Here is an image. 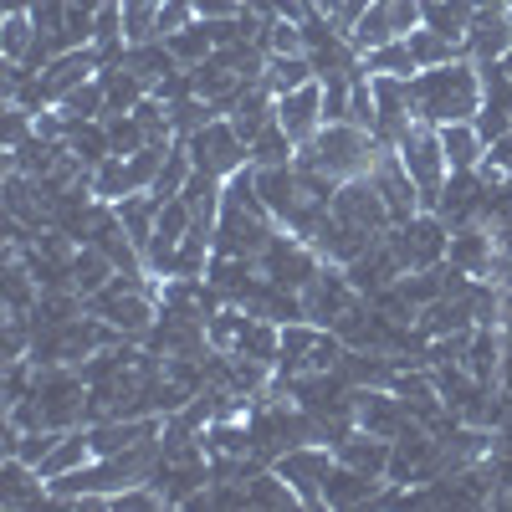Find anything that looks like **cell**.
<instances>
[{
	"label": "cell",
	"mask_w": 512,
	"mask_h": 512,
	"mask_svg": "<svg viewBox=\"0 0 512 512\" xmlns=\"http://www.w3.org/2000/svg\"><path fill=\"white\" fill-rule=\"evenodd\" d=\"M123 67H134V72L149 82V93H154L164 77H175V72H180V57L169 52V41H144V47H128Z\"/></svg>",
	"instance_id": "25"
},
{
	"label": "cell",
	"mask_w": 512,
	"mask_h": 512,
	"mask_svg": "<svg viewBox=\"0 0 512 512\" xmlns=\"http://www.w3.org/2000/svg\"><path fill=\"white\" fill-rule=\"evenodd\" d=\"M113 256L103 251V246H77V256H72V287L82 292V297H93V292H103L108 282H113Z\"/></svg>",
	"instance_id": "24"
},
{
	"label": "cell",
	"mask_w": 512,
	"mask_h": 512,
	"mask_svg": "<svg viewBox=\"0 0 512 512\" xmlns=\"http://www.w3.org/2000/svg\"><path fill=\"white\" fill-rule=\"evenodd\" d=\"M379 149H384V144L369 134V128H359V123H323L318 139L297 149V164H313V169H323L328 180L344 185V180L369 175L374 159H379Z\"/></svg>",
	"instance_id": "2"
},
{
	"label": "cell",
	"mask_w": 512,
	"mask_h": 512,
	"mask_svg": "<svg viewBox=\"0 0 512 512\" xmlns=\"http://www.w3.org/2000/svg\"><path fill=\"white\" fill-rule=\"evenodd\" d=\"M410 420H415L410 405L390 390V384H354V425H359V431L395 441Z\"/></svg>",
	"instance_id": "9"
},
{
	"label": "cell",
	"mask_w": 512,
	"mask_h": 512,
	"mask_svg": "<svg viewBox=\"0 0 512 512\" xmlns=\"http://www.w3.org/2000/svg\"><path fill=\"white\" fill-rule=\"evenodd\" d=\"M405 41H410V52H415V67H420V72H425V67H446V62L466 57L461 41H451V36H441V31H431V26H415Z\"/></svg>",
	"instance_id": "29"
},
{
	"label": "cell",
	"mask_w": 512,
	"mask_h": 512,
	"mask_svg": "<svg viewBox=\"0 0 512 512\" xmlns=\"http://www.w3.org/2000/svg\"><path fill=\"white\" fill-rule=\"evenodd\" d=\"M98 72H103V52H98V47H72V52H57L36 77H41V93H47V103H62L72 88L93 82Z\"/></svg>",
	"instance_id": "12"
},
{
	"label": "cell",
	"mask_w": 512,
	"mask_h": 512,
	"mask_svg": "<svg viewBox=\"0 0 512 512\" xmlns=\"http://www.w3.org/2000/svg\"><path fill=\"white\" fill-rule=\"evenodd\" d=\"M313 77H318V67H313V57H308V52H297V57H267V72H262V82H267L272 93L308 88Z\"/></svg>",
	"instance_id": "31"
},
{
	"label": "cell",
	"mask_w": 512,
	"mask_h": 512,
	"mask_svg": "<svg viewBox=\"0 0 512 512\" xmlns=\"http://www.w3.org/2000/svg\"><path fill=\"white\" fill-rule=\"evenodd\" d=\"M231 128H236V134L251 144L256 134H262V128L267 123H277V93L267 88V82H246V88H241V98L231 103Z\"/></svg>",
	"instance_id": "16"
},
{
	"label": "cell",
	"mask_w": 512,
	"mask_h": 512,
	"mask_svg": "<svg viewBox=\"0 0 512 512\" xmlns=\"http://www.w3.org/2000/svg\"><path fill=\"white\" fill-rule=\"evenodd\" d=\"M354 303H359V287L349 282V267H338V262H323L318 277L303 287V318L318 328H333Z\"/></svg>",
	"instance_id": "7"
},
{
	"label": "cell",
	"mask_w": 512,
	"mask_h": 512,
	"mask_svg": "<svg viewBox=\"0 0 512 512\" xmlns=\"http://www.w3.org/2000/svg\"><path fill=\"white\" fill-rule=\"evenodd\" d=\"M384 241H390V251L400 256L405 272H425V267H441L446 251H451V221L441 216V210H420V216L400 221L384 231Z\"/></svg>",
	"instance_id": "4"
},
{
	"label": "cell",
	"mask_w": 512,
	"mask_h": 512,
	"mask_svg": "<svg viewBox=\"0 0 512 512\" xmlns=\"http://www.w3.org/2000/svg\"><path fill=\"white\" fill-rule=\"evenodd\" d=\"M185 144H190L195 169H210V175H221V180H231L236 169L251 164V144L231 128V118H210L200 134H190Z\"/></svg>",
	"instance_id": "6"
},
{
	"label": "cell",
	"mask_w": 512,
	"mask_h": 512,
	"mask_svg": "<svg viewBox=\"0 0 512 512\" xmlns=\"http://www.w3.org/2000/svg\"><path fill=\"white\" fill-rule=\"evenodd\" d=\"M256 195L267 200V210L277 221H287L292 210H297V200H303V190H297V159L292 164H262L256 169Z\"/></svg>",
	"instance_id": "18"
},
{
	"label": "cell",
	"mask_w": 512,
	"mask_h": 512,
	"mask_svg": "<svg viewBox=\"0 0 512 512\" xmlns=\"http://www.w3.org/2000/svg\"><path fill=\"white\" fill-rule=\"evenodd\" d=\"M190 6H195L200 21H221V16H236L241 11V0H190Z\"/></svg>",
	"instance_id": "41"
},
{
	"label": "cell",
	"mask_w": 512,
	"mask_h": 512,
	"mask_svg": "<svg viewBox=\"0 0 512 512\" xmlns=\"http://www.w3.org/2000/svg\"><path fill=\"white\" fill-rule=\"evenodd\" d=\"M67 149L82 159V164H103L108 154H113V139H108V123L103 118H88V123H72L67 128Z\"/></svg>",
	"instance_id": "30"
},
{
	"label": "cell",
	"mask_w": 512,
	"mask_h": 512,
	"mask_svg": "<svg viewBox=\"0 0 512 512\" xmlns=\"http://www.w3.org/2000/svg\"><path fill=\"white\" fill-rule=\"evenodd\" d=\"M384 41H395V21H390V0H374V6L359 16V26L349 31V47L359 57H369L374 47H384Z\"/></svg>",
	"instance_id": "28"
},
{
	"label": "cell",
	"mask_w": 512,
	"mask_h": 512,
	"mask_svg": "<svg viewBox=\"0 0 512 512\" xmlns=\"http://www.w3.org/2000/svg\"><path fill=\"white\" fill-rule=\"evenodd\" d=\"M420 16H425L431 31H441V36H451V41L466 47V31H472V21H477V0H420Z\"/></svg>",
	"instance_id": "23"
},
{
	"label": "cell",
	"mask_w": 512,
	"mask_h": 512,
	"mask_svg": "<svg viewBox=\"0 0 512 512\" xmlns=\"http://www.w3.org/2000/svg\"><path fill=\"white\" fill-rule=\"evenodd\" d=\"M390 446L395 441H384V436H369V431H354L338 441L333 451H338V461H349V466H359V472H369V477H384L390 472Z\"/></svg>",
	"instance_id": "22"
},
{
	"label": "cell",
	"mask_w": 512,
	"mask_h": 512,
	"mask_svg": "<svg viewBox=\"0 0 512 512\" xmlns=\"http://www.w3.org/2000/svg\"><path fill=\"white\" fill-rule=\"evenodd\" d=\"M297 159V144H292V134L282 123H267L262 134L251 139V164L262 169V164H292Z\"/></svg>",
	"instance_id": "38"
},
{
	"label": "cell",
	"mask_w": 512,
	"mask_h": 512,
	"mask_svg": "<svg viewBox=\"0 0 512 512\" xmlns=\"http://www.w3.org/2000/svg\"><path fill=\"white\" fill-rule=\"evenodd\" d=\"M190 175H195V159H190V144L185 139H175V144H169L164 149V164H159V175H154V195L159 200H175L185 185H190Z\"/></svg>",
	"instance_id": "27"
},
{
	"label": "cell",
	"mask_w": 512,
	"mask_h": 512,
	"mask_svg": "<svg viewBox=\"0 0 512 512\" xmlns=\"http://www.w3.org/2000/svg\"><path fill=\"white\" fill-rule=\"evenodd\" d=\"M512 52V16L507 11H477L466 31V57L472 62H502Z\"/></svg>",
	"instance_id": "17"
},
{
	"label": "cell",
	"mask_w": 512,
	"mask_h": 512,
	"mask_svg": "<svg viewBox=\"0 0 512 512\" xmlns=\"http://www.w3.org/2000/svg\"><path fill=\"white\" fill-rule=\"evenodd\" d=\"M6 11H31V0H6Z\"/></svg>",
	"instance_id": "42"
},
{
	"label": "cell",
	"mask_w": 512,
	"mask_h": 512,
	"mask_svg": "<svg viewBox=\"0 0 512 512\" xmlns=\"http://www.w3.org/2000/svg\"><path fill=\"white\" fill-rule=\"evenodd\" d=\"M369 180H374V190L384 195V205H390L395 226L425 210V205H420V190H415V180H410V169H405V159H400L395 149H379V159H374V169H369Z\"/></svg>",
	"instance_id": "11"
},
{
	"label": "cell",
	"mask_w": 512,
	"mask_h": 512,
	"mask_svg": "<svg viewBox=\"0 0 512 512\" xmlns=\"http://www.w3.org/2000/svg\"><path fill=\"white\" fill-rule=\"evenodd\" d=\"M267 57H297L308 52V36H303V21H287V16H272L267 21V36H262Z\"/></svg>",
	"instance_id": "39"
},
{
	"label": "cell",
	"mask_w": 512,
	"mask_h": 512,
	"mask_svg": "<svg viewBox=\"0 0 512 512\" xmlns=\"http://www.w3.org/2000/svg\"><path fill=\"white\" fill-rule=\"evenodd\" d=\"M492 256H497L492 226H482V221H466V226H451V251H446V262H451V267H461V272H472V277H487V267H492Z\"/></svg>",
	"instance_id": "15"
},
{
	"label": "cell",
	"mask_w": 512,
	"mask_h": 512,
	"mask_svg": "<svg viewBox=\"0 0 512 512\" xmlns=\"http://www.w3.org/2000/svg\"><path fill=\"white\" fill-rule=\"evenodd\" d=\"M384 482L390 477H369L349 461H333V472L323 482V507H369V502H379Z\"/></svg>",
	"instance_id": "14"
},
{
	"label": "cell",
	"mask_w": 512,
	"mask_h": 512,
	"mask_svg": "<svg viewBox=\"0 0 512 512\" xmlns=\"http://www.w3.org/2000/svg\"><path fill=\"white\" fill-rule=\"evenodd\" d=\"M164 41H169V52L180 57V67H200L210 52H216V36H210V26H205V21H190L185 31L164 36Z\"/></svg>",
	"instance_id": "35"
},
{
	"label": "cell",
	"mask_w": 512,
	"mask_h": 512,
	"mask_svg": "<svg viewBox=\"0 0 512 512\" xmlns=\"http://www.w3.org/2000/svg\"><path fill=\"white\" fill-rule=\"evenodd\" d=\"M139 185H134V175H128V154H108L98 169H93V195L103 200V205H118L123 195H134Z\"/></svg>",
	"instance_id": "32"
},
{
	"label": "cell",
	"mask_w": 512,
	"mask_h": 512,
	"mask_svg": "<svg viewBox=\"0 0 512 512\" xmlns=\"http://www.w3.org/2000/svg\"><path fill=\"white\" fill-rule=\"evenodd\" d=\"M441 149H446V164L451 169H477L487 159V139L477 118H461V123H441Z\"/></svg>",
	"instance_id": "21"
},
{
	"label": "cell",
	"mask_w": 512,
	"mask_h": 512,
	"mask_svg": "<svg viewBox=\"0 0 512 512\" xmlns=\"http://www.w3.org/2000/svg\"><path fill=\"white\" fill-rule=\"evenodd\" d=\"M395 154H400L405 169H410V180H415V190H420V205L436 210V205H441V190H446V180H451V164H446V149H441V128L415 118V123L405 128V139L395 144Z\"/></svg>",
	"instance_id": "3"
},
{
	"label": "cell",
	"mask_w": 512,
	"mask_h": 512,
	"mask_svg": "<svg viewBox=\"0 0 512 512\" xmlns=\"http://www.w3.org/2000/svg\"><path fill=\"white\" fill-rule=\"evenodd\" d=\"M62 118L67 123H88V118H103V108H108V93H103V77H93V82H82V88H72L62 103Z\"/></svg>",
	"instance_id": "37"
},
{
	"label": "cell",
	"mask_w": 512,
	"mask_h": 512,
	"mask_svg": "<svg viewBox=\"0 0 512 512\" xmlns=\"http://www.w3.org/2000/svg\"><path fill=\"white\" fill-rule=\"evenodd\" d=\"M180 195H185V205L195 210V221H200V226H216V221H221V195H226V180H221V175H210V169H195L190 185H185Z\"/></svg>",
	"instance_id": "26"
},
{
	"label": "cell",
	"mask_w": 512,
	"mask_h": 512,
	"mask_svg": "<svg viewBox=\"0 0 512 512\" xmlns=\"http://www.w3.org/2000/svg\"><path fill=\"white\" fill-rule=\"evenodd\" d=\"M190 21H200L190 0H159V41L175 36V31H185Z\"/></svg>",
	"instance_id": "40"
},
{
	"label": "cell",
	"mask_w": 512,
	"mask_h": 512,
	"mask_svg": "<svg viewBox=\"0 0 512 512\" xmlns=\"http://www.w3.org/2000/svg\"><path fill=\"white\" fill-rule=\"evenodd\" d=\"M93 461V441H88V425H72V431H62V441L36 461V472L41 482H57L67 472H77V466H88Z\"/></svg>",
	"instance_id": "19"
},
{
	"label": "cell",
	"mask_w": 512,
	"mask_h": 512,
	"mask_svg": "<svg viewBox=\"0 0 512 512\" xmlns=\"http://www.w3.org/2000/svg\"><path fill=\"white\" fill-rule=\"evenodd\" d=\"M410 98H415V118L420 123H461L477 118L487 93H482V72L472 57H456L446 67H425L410 77Z\"/></svg>",
	"instance_id": "1"
},
{
	"label": "cell",
	"mask_w": 512,
	"mask_h": 512,
	"mask_svg": "<svg viewBox=\"0 0 512 512\" xmlns=\"http://www.w3.org/2000/svg\"><path fill=\"white\" fill-rule=\"evenodd\" d=\"M364 72H369V77H374V72H390V77H415L420 67H415L410 41H405V36H395V41H384V47H374V52L364 57Z\"/></svg>",
	"instance_id": "34"
},
{
	"label": "cell",
	"mask_w": 512,
	"mask_h": 512,
	"mask_svg": "<svg viewBox=\"0 0 512 512\" xmlns=\"http://www.w3.org/2000/svg\"><path fill=\"white\" fill-rule=\"evenodd\" d=\"M31 47H36L31 11H6V21H0V57H6V62H26Z\"/></svg>",
	"instance_id": "33"
},
{
	"label": "cell",
	"mask_w": 512,
	"mask_h": 512,
	"mask_svg": "<svg viewBox=\"0 0 512 512\" xmlns=\"http://www.w3.org/2000/svg\"><path fill=\"white\" fill-rule=\"evenodd\" d=\"M277 123L292 134L297 149L313 144V139H318V128H323V77H313L308 88L277 93Z\"/></svg>",
	"instance_id": "13"
},
{
	"label": "cell",
	"mask_w": 512,
	"mask_h": 512,
	"mask_svg": "<svg viewBox=\"0 0 512 512\" xmlns=\"http://www.w3.org/2000/svg\"><path fill=\"white\" fill-rule=\"evenodd\" d=\"M88 313L103 318L113 333L123 338H149V328L159 323V297L154 292H128V287H103L88 297Z\"/></svg>",
	"instance_id": "5"
},
{
	"label": "cell",
	"mask_w": 512,
	"mask_h": 512,
	"mask_svg": "<svg viewBox=\"0 0 512 512\" xmlns=\"http://www.w3.org/2000/svg\"><path fill=\"white\" fill-rule=\"evenodd\" d=\"M333 461H338L333 446H287L272 466L287 477V487L297 492V502H303V507H323V482L333 472Z\"/></svg>",
	"instance_id": "8"
},
{
	"label": "cell",
	"mask_w": 512,
	"mask_h": 512,
	"mask_svg": "<svg viewBox=\"0 0 512 512\" xmlns=\"http://www.w3.org/2000/svg\"><path fill=\"white\" fill-rule=\"evenodd\" d=\"M123 36L128 47L159 41V0H123Z\"/></svg>",
	"instance_id": "36"
},
{
	"label": "cell",
	"mask_w": 512,
	"mask_h": 512,
	"mask_svg": "<svg viewBox=\"0 0 512 512\" xmlns=\"http://www.w3.org/2000/svg\"><path fill=\"white\" fill-rule=\"evenodd\" d=\"M461 369L472 374V379H482V384H497V379H502V328L477 323V328H472V344H466Z\"/></svg>",
	"instance_id": "20"
},
{
	"label": "cell",
	"mask_w": 512,
	"mask_h": 512,
	"mask_svg": "<svg viewBox=\"0 0 512 512\" xmlns=\"http://www.w3.org/2000/svg\"><path fill=\"white\" fill-rule=\"evenodd\" d=\"M333 216H338V221H349V226H359V231H369V236H384V231L395 226L390 205H384V195L374 190L369 175L344 180V185L333 190Z\"/></svg>",
	"instance_id": "10"
}]
</instances>
